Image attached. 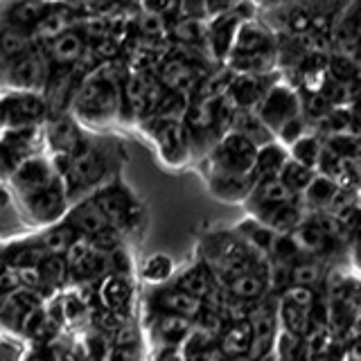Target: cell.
I'll list each match as a JSON object with an SVG mask.
<instances>
[{"label":"cell","instance_id":"6da1fadb","mask_svg":"<svg viewBox=\"0 0 361 361\" xmlns=\"http://www.w3.org/2000/svg\"><path fill=\"white\" fill-rule=\"evenodd\" d=\"M18 210L39 226L63 221L68 212V190L50 158L37 156L9 180Z\"/></svg>","mask_w":361,"mask_h":361},{"label":"cell","instance_id":"7a4b0ae2","mask_svg":"<svg viewBox=\"0 0 361 361\" xmlns=\"http://www.w3.org/2000/svg\"><path fill=\"white\" fill-rule=\"evenodd\" d=\"M122 82L124 73L118 63H99L73 93V120L79 129L104 131L122 120Z\"/></svg>","mask_w":361,"mask_h":361},{"label":"cell","instance_id":"3957f363","mask_svg":"<svg viewBox=\"0 0 361 361\" xmlns=\"http://www.w3.org/2000/svg\"><path fill=\"white\" fill-rule=\"evenodd\" d=\"M52 118V111L41 93H20V90H5L0 93V131H30L43 129Z\"/></svg>","mask_w":361,"mask_h":361},{"label":"cell","instance_id":"277c9868","mask_svg":"<svg viewBox=\"0 0 361 361\" xmlns=\"http://www.w3.org/2000/svg\"><path fill=\"white\" fill-rule=\"evenodd\" d=\"M52 71L50 56L43 45H34L32 50L20 54L18 59L0 66V82L5 90H20V93H41L48 84Z\"/></svg>","mask_w":361,"mask_h":361},{"label":"cell","instance_id":"5b68a950","mask_svg":"<svg viewBox=\"0 0 361 361\" xmlns=\"http://www.w3.org/2000/svg\"><path fill=\"white\" fill-rule=\"evenodd\" d=\"M255 158H257V147L251 140H246L244 135L228 131L210 149L208 169H212V172H226V174L253 176Z\"/></svg>","mask_w":361,"mask_h":361},{"label":"cell","instance_id":"8992f818","mask_svg":"<svg viewBox=\"0 0 361 361\" xmlns=\"http://www.w3.org/2000/svg\"><path fill=\"white\" fill-rule=\"evenodd\" d=\"M43 145V129L0 133V183H9L32 158H37Z\"/></svg>","mask_w":361,"mask_h":361},{"label":"cell","instance_id":"52a82bcc","mask_svg":"<svg viewBox=\"0 0 361 361\" xmlns=\"http://www.w3.org/2000/svg\"><path fill=\"white\" fill-rule=\"evenodd\" d=\"M255 113L276 138V133L285 127L287 122L302 116L300 95L287 84H271V88L267 90V95L262 102H259Z\"/></svg>","mask_w":361,"mask_h":361},{"label":"cell","instance_id":"ba28073f","mask_svg":"<svg viewBox=\"0 0 361 361\" xmlns=\"http://www.w3.org/2000/svg\"><path fill=\"white\" fill-rule=\"evenodd\" d=\"M90 197H93V201L99 206V210L104 212L111 228H116L118 233L127 231L129 226H133L135 219H138V203H135L131 192L124 188L120 180L104 183Z\"/></svg>","mask_w":361,"mask_h":361},{"label":"cell","instance_id":"9c48e42d","mask_svg":"<svg viewBox=\"0 0 361 361\" xmlns=\"http://www.w3.org/2000/svg\"><path fill=\"white\" fill-rule=\"evenodd\" d=\"M142 127L149 129L152 140L158 149V156L163 158L167 165L180 167L190 161L192 149L188 142V133L183 122H156V120H145Z\"/></svg>","mask_w":361,"mask_h":361},{"label":"cell","instance_id":"30bf717a","mask_svg":"<svg viewBox=\"0 0 361 361\" xmlns=\"http://www.w3.org/2000/svg\"><path fill=\"white\" fill-rule=\"evenodd\" d=\"M242 23L244 20L235 11V5L231 7V11H226V14H219V16L206 20V27H208L206 45H208V50L212 52L214 59H219V61L228 59Z\"/></svg>","mask_w":361,"mask_h":361},{"label":"cell","instance_id":"8fae6325","mask_svg":"<svg viewBox=\"0 0 361 361\" xmlns=\"http://www.w3.org/2000/svg\"><path fill=\"white\" fill-rule=\"evenodd\" d=\"M271 86L267 84V77L257 75H233L231 86L226 90L224 99L228 102L233 111H257L259 102L264 99L267 90Z\"/></svg>","mask_w":361,"mask_h":361},{"label":"cell","instance_id":"7c38bea8","mask_svg":"<svg viewBox=\"0 0 361 361\" xmlns=\"http://www.w3.org/2000/svg\"><path fill=\"white\" fill-rule=\"evenodd\" d=\"M156 314H169V316H178V319L185 321H197L199 314L203 312V300L190 296V293L180 291L178 287H158L152 293Z\"/></svg>","mask_w":361,"mask_h":361},{"label":"cell","instance_id":"4fadbf2b","mask_svg":"<svg viewBox=\"0 0 361 361\" xmlns=\"http://www.w3.org/2000/svg\"><path fill=\"white\" fill-rule=\"evenodd\" d=\"M77 14L75 7L68 5H45L43 16L39 18L37 25L32 27V39L37 45H48L52 43L56 37H61L63 32H68L71 27L77 25Z\"/></svg>","mask_w":361,"mask_h":361},{"label":"cell","instance_id":"5bb4252c","mask_svg":"<svg viewBox=\"0 0 361 361\" xmlns=\"http://www.w3.org/2000/svg\"><path fill=\"white\" fill-rule=\"evenodd\" d=\"M45 52H48L52 66L73 68L75 71L79 61H82L88 52V41L82 34V30H79V25H75L68 32H63L61 37H56L52 43L45 45Z\"/></svg>","mask_w":361,"mask_h":361},{"label":"cell","instance_id":"9a60e30c","mask_svg":"<svg viewBox=\"0 0 361 361\" xmlns=\"http://www.w3.org/2000/svg\"><path fill=\"white\" fill-rule=\"evenodd\" d=\"M63 224H68L75 231L77 237H93L109 228V221L104 217V212L99 210V206L93 201V197H86L82 201H77L75 206L66 212Z\"/></svg>","mask_w":361,"mask_h":361},{"label":"cell","instance_id":"2e32d148","mask_svg":"<svg viewBox=\"0 0 361 361\" xmlns=\"http://www.w3.org/2000/svg\"><path fill=\"white\" fill-rule=\"evenodd\" d=\"M208 185L210 192L221 201L237 203L246 201L255 185L253 176H240V174H226V172H212L208 169Z\"/></svg>","mask_w":361,"mask_h":361},{"label":"cell","instance_id":"e0dca14e","mask_svg":"<svg viewBox=\"0 0 361 361\" xmlns=\"http://www.w3.org/2000/svg\"><path fill=\"white\" fill-rule=\"evenodd\" d=\"M291 201H296V197H293L291 192L282 185L280 178L255 180L251 195H248V199H246L251 214H255L259 210H267V208L282 206V203H291Z\"/></svg>","mask_w":361,"mask_h":361},{"label":"cell","instance_id":"ac0fdd59","mask_svg":"<svg viewBox=\"0 0 361 361\" xmlns=\"http://www.w3.org/2000/svg\"><path fill=\"white\" fill-rule=\"evenodd\" d=\"M219 353L228 359H246L251 353V323L248 321H231L226 323L221 334L217 336Z\"/></svg>","mask_w":361,"mask_h":361},{"label":"cell","instance_id":"d6986e66","mask_svg":"<svg viewBox=\"0 0 361 361\" xmlns=\"http://www.w3.org/2000/svg\"><path fill=\"white\" fill-rule=\"evenodd\" d=\"M34 45L37 43H34L30 30L16 27V25H11V23L0 18V66L18 59L20 54L32 50Z\"/></svg>","mask_w":361,"mask_h":361},{"label":"cell","instance_id":"ffe728a7","mask_svg":"<svg viewBox=\"0 0 361 361\" xmlns=\"http://www.w3.org/2000/svg\"><path fill=\"white\" fill-rule=\"evenodd\" d=\"M174 287L203 300V305H206V300L214 293V271L208 264L188 267L183 274L174 280Z\"/></svg>","mask_w":361,"mask_h":361},{"label":"cell","instance_id":"44dd1931","mask_svg":"<svg viewBox=\"0 0 361 361\" xmlns=\"http://www.w3.org/2000/svg\"><path fill=\"white\" fill-rule=\"evenodd\" d=\"M190 332H192V321L178 319V316H169V314H156L154 336L158 338V343H161V350L185 343Z\"/></svg>","mask_w":361,"mask_h":361},{"label":"cell","instance_id":"7402d4cb","mask_svg":"<svg viewBox=\"0 0 361 361\" xmlns=\"http://www.w3.org/2000/svg\"><path fill=\"white\" fill-rule=\"evenodd\" d=\"M231 131L244 135V138L251 140L257 149L276 140L274 133L264 127V122L259 120V116L255 111H235L233 120H231Z\"/></svg>","mask_w":361,"mask_h":361},{"label":"cell","instance_id":"603a6c76","mask_svg":"<svg viewBox=\"0 0 361 361\" xmlns=\"http://www.w3.org/2000/svg\"><path fill=\"white\" fill-rule=\"evenodd\" d=\"M287 161H289V152L282 145H278L276 140L259 147L257 158H255V167H253V178L255 180L278 178Z\"/></svg>","mask_w":361,"mask_h":361},{"label":"cell","instance_id":"cb8c5ba5","mask_svg":"<svg viewBox=\"0 0 361 361\" xmlns=\"http://www.w3.org/2000/svg\"><path fill=\"white\" fill-rule=\"evenodd\" d=\"M226 293L240 302H257L267 293L264 274H240L226 280Z\"/></svg>","mask_w":361,"mask_h":361},{"label":"cell","instance_id":"d4e9b609","mask_svg":"<svg viewBox=\"0 0 361 361\" xmlns=\"http://www.w3.org/2000/svg\"><path fill=\"white\" fill-rule=\"evenodd\" d=\"M131 285L129 280L124 276H106L104 280H102V287H99V298L102 302H104L106 312L116 314L120 310H124L127 305L131 302Z\"/></svg>","mask_w":361,"mask_h":361},{"label":"cell","instance_id":"484cf974","mask_svg":"<svg viewBox=\"0 0 361 361\" xmlns=\"http://www.w3.org/2000/svg\"><path fill=\"white\" fill-rule=\"evenodd\" d=\"M276 319L280 323L282 332H289V334L298 336V338H302L305 334L310 332V312L296 307V305H291L285 298H282L280 305H278Z\"/></svg>","mask_w":361,"mask_h":361},{"label":"cell","instance_id":"4316f807","mask_svg":"<svg viewBox=\"0 0 361 361\" xmlns=\"http://www.w3.org/2000/svg\"><path fill=\"white\" fill-rule=\"evenodd\" d=\"M287 152L291 161H296L302 167H310L316 172L321 163V156H323V142L319 140V135L307 133V135H302L298 142H293Z\"/></svg>","mask_w":361,"mask_h":361},{"label":"cell","instance_id":"83f0119b","mask_svg":"<svg viewBox=\"0 0 361 361\" xmlns=\"http://www.w3.org/2000/svg\"><path fill=\"white\" fill-rule=\"evenodd\" d=\"M3 9H5L3 20L32 32V27L37 25L39 18L43 16L45 5L43 3H14V5H5Z\"/></svg>","mask_w":361,"mask_h":361},{"label":"cell","instance_id":"f1b7e54d","mask_svg":"<svg viewBox=\"0 0 361 361\" xmlns=\"http://www.w3.org/2000/svg\"><path fill=\"white\" fill-rule=\"evenodd\" d=\"M336 192H338V188L332 178H327L323 174H316L314 180L310 183V188L302 192V199H305V203H310L312 208L325 210V208H330V203L336 197Z\"/></svg>","mask_w":361,"mask_h":361},{"label":"cell","instance_id":"f546056e","mask_svg":"<svg viewBox=\"0 0 361 361\" xmlns=\"http://www.w3.org/2000/svg\"><path fill=\"white\" fill-rule=\"evenodd\" d=\"M316 172L310 167H302L300 163L296 161H289L285 163V167H282V172H280V180H282V185H285L293 197H300L305 190L310 188V183L314 180Z\"/></svg>","mask_w":361,"mask_h":361},{"label":"cell","instance_id":"4dcf8cb0","mask_svg":"<svg viewBox=\"0 0 361 361\" xmlns=\"http://www.w3.org/2000/svg\"><path fill=\"white\" fill-rule=\"evenodd\" d=\"M291 242L296 244V248L300 251V255L302 253H319V251H323L325 248V244H327V235L316 226L314 221H305V224H300L296 231H293L291 235Z\"/></svg>","mask_w":361,"mask_h":361},{"label":"cell","instance_id":"1f68e13d","mask_svg":"<svg viewBox=\"0 0 361 361\" xmlns=\"http://www.w3.org/2000/svg\"><path fill=\"white\" fill-rule=\"evenodd\" d=\"M39 269V289H59L68 280V264L63 255H48Z\"/></svg>","mask_w":361,"mask_h":361},{"label":"cell","instance_id":"d6a6232c","mask_svg":"<svg viewBox=\"0 0 361 361\" xmlns=\"http://www.w3.org/2000/svg\"><path fill=\"white\" fill-rule=\"evenodd\" d=\"M174 276V264L172 259H169L167 255H152L145 259L142 264V278L147 282H154V285H163V282H167L169 278Z\"/></svg>","mask_w":361,"mask_h":361},{"label":"cell","instance_id":"836d02e7","mask_svg":"<svg viewBox=\"0 0 361 361\" xmlns=\"http://www.w3.org/2000/svg\"><path fill=\"white\" fill-rule=\"evenodd\" d=\"M321 267L312 262V259H300L298 264H293L289 269V285L293 287H310L314 289L321 280Z\"/></svg>","mask_w":361,"mask_h":361},{"label":"cell","instance_id":"e575fe53","mask_svg":"<svg viewBox=\"0 0 361 361\" xmlns=\"http://www.w3.org/2000/svg\"><path fill=\"white\" fill-rule=\"evenodd\" d=\"M300 109H302V118L305 122L312 120V122H323L330 113L334 111V106L327 102L321 93H310L307 99H302L300 97Z\"/></svg>","mask_w":361,"mask_h":361},{"label":"cell","instance_id":"d590c367","mask_svg":"<svg viewBox=\"0 0 361 361\" xmlns=\"http://www.w3.org/2000/svg\"><path fill=\"white\" fill-rule=\"evenodd\" d=\"M282 298L289 300L291 305H296V307L305 310V312H312L316 305H319V296H316V289H310V287H293L289 285L282 293Z\"/></svg>","mask_w":361,"mask_h":361},{"label":"cell","instance_id":"8d00e7d4","mask_svg":"<svg viewBox=\"0 0 361 361\" xmlns=\"http://www.w3.org/2000/svg\"><path fill=\"white\" fill-rule=\"evenodd\" d=\"M23 361H54V359H52V353H48V350L34 348V350H30L27 357L23 359Z\"/></svg>","mask_w":361,"mask_h":361},{"label":"cell","instance_id":"74e56055","mask_svg":"<svg viewBox=\"0 0 361 361\" xmlns=\"http://www.w3.org/2000/svg\"><path fill=\"white\" fill-rule=\"evenodd\" d=\"M158 361H185V357L180 355L176 348H165L158 353Z\"/></svg>","mask_w":361,"mask_h":361},{"label":"cell","instance_id":"f35d334b","mask_svg":"<svg viewBox=\"0 0 361 361\" xmlns=\"http://www.w3.org/2000/svg\"><path fill=\"white\" fill-rule=\"evenodd\" d=\"M359 50H361V32H359Z\"/></svg>","mask_w":361,"mask_h":361}]
</instances>
